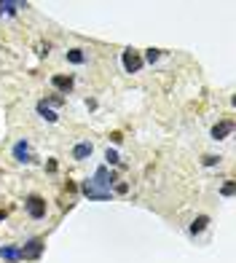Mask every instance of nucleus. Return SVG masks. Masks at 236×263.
I'll use <instances>...</instances> for the list:
<instances>
[{
	"label": "nucleus",
	"instance_id": "9",
	"mask_svg": "<svg viewBox=\"0 0 236 263\" xmlns=\"http://www.w3.org/2000/svg\"><path fill=\"white\" fill-rule=\"evenodd\" d=\"M51 86H54V89H59V92H64V94H67L70 89H73V78H64V76H54V78H51Z\"/></svg>",
	"mask_w": 236,
	"mask_h": 263
},
{
	"label": "nucleus",
	"instance_id": "15",
	"mask_svg": "<svg viewBox=\"0 0 236 263\" xmlns=\"http://www.w3.org/2000/svg\"><path fill=\"white\" fill-rule=\"evenodd\" d=\"M105 161H108V164H118L121 158H118V153H115L113 148H108V151H105Z\"/></svg>",
	"mask_w": 236,
	"mask_h": 263
},
{
	"label": "nucleus",
	"instance_id": "13",
	"mask_svg": "<svg viewBox=\"0 0 236 263\" xmlns=\"http://www.w3.org/2000/svg\"><path fill=\"white\" fill-rule=\"evenodd\" d=\"M19 8H24V3H14V0H6V3H0V14H16Z\"/></svg>",
	"mask_w": 236,
	"mask_h": 263
},
{
	"label": "nucleus",
	"instance_id": "6",
	"mask_svg": "<svg viewBox=\"0 0 236 263\" xmlns=\"http://www.w3.org/2000/svg\"><path fill=\"white\" fill-rule=\"evenodd\" d=\"M14 158H16V161H22V164L32 161V156H30V142L27 140H19L16 145H14Z\"/></svg>",
	"mask_w": 236,
	"mask_h": 263
},
{
	"label": "nucleus",
	"instance_id": "12",
	"mask_svg": "<svg viewBox=\"0 0 236 263\" xmlns=\"http://www.w3.org/2000/svg\"><path fill=\"white\" fill-rule=\"evenodd\" d=\"M38 113H41V118H46L48 124H54V121H57V118H59L57 113H54L51 108L46 105V102H38Z\"/></svg>",
	"mask_w": 236,
	"mask_h": 263
},
{
	"label": "nucleus",
	"instance_id": "5",
	"mask_svg": "<svg viewBox=\"0 0 236 263\" xmlns=\"http://www.w3.org/2000/svg\"><path fill=\"white\" fill-rule=\"evenodd\" d=\"M94 183L102 186L105 191H110V186L115 183V177H113V172H108V167H99V170L94 172Z\"/></svg>",
	"mask_w": 236,
	"mask_h": 263
},
{
	"label": "nucleus",
	"instance_id": "8",
	"mask_svg": "<svg viewBox=\"0 0 236 263\" xmlns=\"http://www.w3.org/2000/svg\"><path fill=\"white\" fill-rule=\"evenodd\" d=\"M92 151H94V148H92V142H89V140H83V142H78V145L73 148V158L83 161V158H89V156H92Z\"/></svg>",
	"mask_w": 236,
	"mask_h": 263
},
{
	"label": "nucleus",
	"instance_id": "11",
	"mask_svg": "<svg viewBox=\"0 0 236 263\" xmlns=\"http://www.w3.org/2000/svg\"><path fill=\"white\" fill-rule=\"evenodd\" d=\"M207 223H209V217H207V215H199L193 223H190V228H188V231H190V234H202L204 228H207Z\"/></svg>",
	"mask_w": 236,
	"mask_h": 263
},
{
	"label": "nucleus",
	"instance_id": "16",
	"mask_svg": "<svg viewBox=\"0 0 236 263\" xmlns=\"http://www.w3.org/2000/svg\"><path fill=\"white\" fill-rule=\"evenodd\" d=\"M220 193H223V196H231V193H234V180L223 183V188H220Z\"/></svg>",
	"mask_w": 236,
	"mask_h": 263
},
{
	"label": "nucleus",
	"instance_id": "1",
	"mask_svg": "<svg viewBox=\"0 0 236 263\" xmlns=\"http://www.w3.org/2000/svg\"><path fill=\"white\" fill-rule=\"evenodd\" d=\"M24 210H27V215L32 217V220H41V217H46V201L32 193V196H27V201H24Z\"/></svg>",
	"mask_w": 236,
	"mask_h": 263
},
{
	"label": "nucleus",
	"instance_id": "10",
	"mask_svg": "<svg viewBox=\"0 0 236 263\" xmlns=\"http://www.w3.org/2000/svg\"><path fill=\"white\" fill-rule=\"evenodd\" d=\"M0 258L3 261H8V263H14V261H19V247H0Z\"/></svg>",
	"mask_w": 236,
	"mask_h": 263
},
{
	"label": "nucleus",
	"instance_id": "18",
	"mask_svg": "<svg viewBox=\"0 0 236 263\" xmlns=\"http://www.w3.org/2000/svg\"><path fill=\"white\" fill-rule=\"evenodd\" d=\"M218 161H220L218 156H204V167H215Z\"/></svg>",
	"mask_w": 236,
	"mask_h": 263
},
{
	"label": "nucleus",
	"instance_id": "3",
	"mask_svg": "<svg viewBox=\"0 0 236 263\" xmlns=\"http://www.w3.org/2000/svg\"><path fill=\"white\" fill-rule=\"evenodd\" d=\"M81 191H83V196H89V199H94V201H108L110 199V191H105V188L97 186L94 180H83Z\"/></svg>",
	"mask_w": 236,
	"mask_h": 263
},
{
	"label": "nucleus",
	"instance_id": "2",
	"mask_svg": "<svg viewBox=\"0 0 236 263\" xmlns=\"http://www.w3.org/2000/svg\"><path fill=\"white\" fill-rule=\"evenodd\" d=\"M41 252H43V239H38V236H32V239L27 242V245L19 250V261H38L41 258Z\"/></svg>",
	"mask_w": 236,
	"mask_h": 263
},
{
	"label": "nucleus",
	"instance_id": "7",
	"mask_svg": "<svg viewBox=\"0 0 236 263\" xmlns=\"http://www.w3.org/2000/svg\"><path fill=\"white\" fill-rule=\"evenodd\" d=\"M231 132H234V124L225 118V121H220V124H215L212 126V140H225Z\"/></svg>",
	"mask_w": 236,
	"mask_h": 263
},
{
	"label": "nucleus",
	"instance_id": "4",
	"mask_svg": "<svg viewBox=\"0 0 236 263\" xmlns=\"http://www.w3.org/2000/svg\"><path fill=\"white\" fill-rule=\"evenodd\" d=\"M121 62H124V70H126V73H137L140 67H142V59H140L132 48H126V51H124Z\"/></svg>",
	"mask_w": 236,
	"mask_h": 263
},
{
	"label": "nucleus",
	"instance_id": "17",
	"mask_svg": "<svg viewBox=\"0 0 236 263\" xmlns=\"http://www.w3.org/2000/svg\"><path fill=\"white\" fill-rule=\"evenodd\" d=\"M158 57H161V54H158V48H148V54H145V59H148V62H156Z\"/></svg>",
	"mask_w": 236,
	"mask_h": 263
},
{
	"label": "nucleus",
	"instance_id": "19",
	"mask_svg": "<svg viewBox=\"0 0 236 263\" xmlns=\"http://www.w3.org/2000/svg\"><path fill=\"white\" fill-rule=\"evenodd\" d=\"M3 220H6V212H3V210H0V223H3Z\"/></svg>",
	"mask_w": 236,
	"mask_h": 263
},
{
	"label": "nucleus",
	"instance_id": "14",
	"mask_svg": "<svg viewBox=\"0 0 236 263\" xmlns=\"http://www.w3.org/2000/svg\"><path fill=\"white\" fill-rule=\"evenodd\" d=\"M67 59L73 64H83V59H86V54L81 51V48H73V51H67Z\"/></svg>",
	"mask_w": 236,
	"mask_h": 263
}]
</instances>
